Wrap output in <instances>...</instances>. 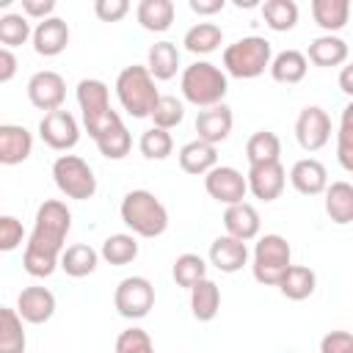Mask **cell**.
<instances>
[{
    "label": "cell",
    "mask_w": 353,
    "mask_h": 353,
    "mask_svg": "<svg viewBox=\"0 0 353 353\" xmlns=\"http://www.w3.org/2000/svg\"><path fill=\"white\" fill-rule=\"evenodd\" d=\"M72 229V212L61 199H47L39 204L33 218V232L25 240L22 268L33 279H47L58 270V259Z\"/></svg>",
    "instance_id": "1"
},
{
    "label": "cell",
    "mask_w": 353,
    "mask_h": 353,
    "mask_svg": "<svg viewBox=\"0 0 353 353\" xmlns=\"http://www.w3.org/2000/svg\"><path fill=\"white\" fill-rule=\"evenodd\" d=\"M119 215L124 221V226L130 229V234L135 237H160L168 229V210L165 204L152 193V190H130L121 199Z\"/></svg>",
    "instance_id": "2"
},
{
    "label": "cell",
    "mask_w": 353,
    "mask_h": 353,
    "mask_svg": "<svg viewBox=\"0 0 353 353\" xmlns=\"http://www.w3.org/2000/svg\"><path fill=\"white\" fill-rule=\"evenodd\" d=\"M179 88H182V97L190 105L204 110V108H212V105L223 102V97L229 91V80H226L221 66H215L210 61H193L190 66L182 69Z\"/></svg>",
    "instance_id": "3"
},
{
    "label": "cell",
    "mask_w": 353,
    "mask_h": 353,
    "mask_svg": "<svg viewBox=\"0 0 353 353\" xmlns=\"http://www.w3.org/2000/svg\"><path fill=\"white\" fill-rule=\"evenodd\" d=\"M116 97L119 105L132 116V119H146L154 108V102L160 99L157 83L152 80V74L146 72V66L132 63L124 66L116 77Z\"/></svg>",
    "instance_id": "4"
},
{
    "label": "cell",
    "mask_w": 353,
    "mask_h": 353,
    "mask_svg": "<svg viewBox=\"0 0 353 353\" xmlns=\"http://www.w3.org/2000/svg\"><path fill=\"white\" fill-rule=\"evenodd\" d=\"M270 58L273 47L265 36H243L223 50V74H232L237 80H254L270 66Z\"/></svg>",
    "instance_id": "5"
},
{
    "label": "cell",
    "mask_w": 353,
    "mask_h": 353,
    "mask_svg": "<svg viewBox=\"0 0 353 353\" xmlns=\"http://www.w3.org/2000/svg\"><path fill=\"white\" fill-rule=\"evenodd\" d=\"M292 265V248L281 234H262L254 245V279L265 287H276L281 273Z\"/></svg>",
    "instance_id": "6"
},
{
    "label": "cell",
    "mask_w": 353,
    "mask_h": 353,
    "mask_svg": "<svg viewBox=\"0 0 353 353\" xmlns=\"http://www.w3.org/2000/svg\"><path fill=\"white\" fill-rule=\"evenodd\" d=\"M52 179H55V188L66 199H74V201H88L97 193L94 168L83 157H77V154H61V157H55V163H52Z\"/></svg>",
    "instance_id": "7"
},
{
    "label": "cell",
    "mask_w": 353,
    "mask_h": 353,
    "mask_svg": "<svg viewBox=\"0 0 353 353\" xmlns=\"http://www.w3.org/2000/svg\"><path fill=\"white\" fill-rule=\"evenodd\" d=\"M113 306L127 320H141L154 306V287L146 276H127L113 292Z\"/></svg>",
    "instance_id": "8"
},
{
    "label": "cell",
    "mask_w": 353,
    "mask_h": 353,
    "mask_svg": "<svg viewBox=\"0 0 353 353\" xmlns=\"http://www.w3.org/2000/svg\"><path fill=\"white\" fill-rule=\"evenodd\" d=\"M39 138L55 149V152H69L77 146L80 141V124L77 119L69 113V110H52V113H44L41 121H39Z\"/></svg>",
    "instance_id": "9"
},
{
    "label": "cell",
    "mask_w": 353,
    "mask_h": 353,
    "mask_svg": "<svg viewBox=\"0 0 353 353\" xmlns=\"http://www.w3.org/2000/svg\"><path fill=\"white\" fill-rule=\"evenodd\" d=\"M204 190L218 204L232 207V204H240L245 199L248 185H245L243 171H237L234 165H215L204 174Z\"/></svg>",
    "instance_id": "10"
},
{
    "label": "cell",
    "mask_w": 353,
    "mask_h": 353,
    "mask_svg": "<svg viewBox=\"0 0 353 353\" xmlns=\"http://www.w3.org/2000/svg\"><path fill=\"white\" fill-rule=\"evenodd\" d=\"M295 138L303 152H320L331 141V116L320 105H306L295 119Z\"/></svg>",
    "instance_id": "11"
},
{
    "label": "cell",
    "mask_w": 353,
    "mask_h": 353,
    "mask_svg": "<svg viewBox=\"0 0 353 353\" xmlns=\"http://www.w3.org/2000/svg\"><path fill=\"white\" fill-rule=\"evenodd\" d=\"M28 99L33 108H39L44 113L61 110V105L66 99V80L52 69H41V72L30 74V80H28Z\"/></svg>",
    "instance_id": "12"
},
{
    "label": "cell",
    "mask_w": 353,
    "mask_h": 353,
    "mask_svg": "<svg viewBox=\"0 0 353 353\" xmlns=\"http://www.w3.org/2000/svg\"><path fill=\"white\" fill-rule=\"evenodd\" d=\"M245 185H248V193H254V199H259V201H276V199L284 193L287 171H284L281 160L248 165Z\"/></svg>",
    "instance_id": "13"
},
{
    "label": "cell",
    "mask_w": 353,
    "mask_h": 353,
    "mask_svg": "<svg viewBox=\"0 0 353 353\" xmlns=\"http://www.w3.org/2000/svg\"><path fill=\"white\" fill-rule=\"evenodd\" d=\"M17 314L22 317V323L30 325H41L55 314V295L47 287L30 284L17 295Z\"/></svg>",
    "instance_id": "14"
},
{
    "label": "cell",
    "mask_w": 353,
    "mask_h": 353,
    "mask_svg": "<svg viewBox=\"0 0 353 353\" xmlns=\"http://www.w3.org/2000/svg\"><path fill=\"white\" fill-rule=\"evenodd\" d=\"M33 50L44 58H55L69 47V25L61 17H47L41 22H36L33 33H30Z\"/></svg>",
    "instance_id": "15"
},
{
    "label": "cell",
    "mask_w": 353,
    "mask_h": 353,
    "mask_svg": "<svg viewBox=\"0 0 353 353\" xmlns=\"http://www.w3.org/2000/svg\"><path fill=\"white\" fill-rule=\"evenodd\" d=\"M232 124H234V116H232V108L229 105H212V108H204L199 110L196 116V132H199V141L210 143V146H218L229 138L232 132Z\"/></svg>",
    "instance_id": "16"
},
{
    "label": "cell",
    "mask_w": 353,
    "mask_h": 353,
    "mask_svg": "<svg viewBox=\"0 0 353 353\" xmlns=\"http://www.w3.org/2000/svg\"><path fill=\"white\" fill-rule=\"evenodd\" d=\"M33 152V135L22 124H0V165H19Z\"/></svg>",
    "instance_id": "17"
},
{
    "label": "cell",
    "mask_w": 353,
    "mask_h": 353,
    "mask_svg": "<svg viewBox=\"0 0 353 353\" xmlns=\"http://www.w3.org/2000/svg\"><path fill=\"white\" fill-rule=\"evenodd\" d=\"M290 185L301 193V196H320L328 188V171L320 160L314 157H303L295 160L290 168Z\"/></svg>",
    "instance_id": "18"
},
{
    "label": "cell",
    "mask_w": 353,
    "mask_h": 353,
    "mask_svg": "<svg viewBox=\"0 0 353 353\" xmlns=\"http://www.w3.org/2000/svg\"><path fill=\"white\" fill-rule=\"evenodd\" d=\"M223 226H226L229 237L248 243V240H254L259 234L262 221H259V212H256L254 204L240 201V204H232V207L223 210Z\"/></svg>",
    "instance_id": "19"
},
{
    "label": "cell",
    "mask_w": 353,
    "mask_h": 353,
    "mask_svg": "<svg viewBox=\"0 0 353 353\" xmlns=\"http://www.w3.org/2000/svg\"><path fill=\"white\" fill-rule=\"evenodd\" d=\"M248 262V245L243 240H234L229 234H221L210 245V265L221 273H237Z\"/></svg>",
    "instance_id": "20"
},
{
    "label": "cell",
    "mask_w": 353,
    "mask_h": 353,
    "mask_svg": "<svg viewBox=\"0 0 353 353\" xmlns=\"http://www.w3.org/2000/svg\"><path fill=\"white\" fill-rule=\"evenodd\" d=\"M77 105H80V110H83V121L97 119V116L113 110V108H110V91H108V85H105L102 80H97V77H83V80L77 83Z\"/></svg>",
    "instance_id": "21"
},
{
    "label": "cell",
    "mask_w": 353,
    "mask_h": 353,
    "mask_svg": "<svg viewBox=\"0 0 353 353\" xmlns=\"http://www.w3.org/2000/svg\"><path fill=\"white\" fill-rule=\"evenodd\" d=\"M179 168L185 174H193V176H204L210 168L218 165V146H210L204 141H188L182 149H179Z\"/></svg>",
    "instance_id": "22"
},
{
    "label": "cell",
    "mask_w": 353,
    "mask_h": 353,
    "mask_svg": "<svg viewBox=\"0 0 353 353\" xmlns=\"http://www.w3.org/2000/svg\"><path fill=\"white\" fill-rule=\"evenodd\" d=\"M323 193H325V215L336 226H347L353 221V185L347 179H336Z\"/></svg>",
    "instance_id": "23"
},
{
    "label": "cell",
    "mask_w": 353,
    "mask_h": 353,
    "mask_svg": "<svg viewBox=\"0 0 353 353\" xmlns=\"http://www.w3.org/2000/svg\"><path fill=\"white\" fill-rule=\"evenodd\" d=\"M99 265V251H94L88 243H74V245H66L61 251V259H58V268L72 276V279H83V276H91Z\"/></svg>",
    "instance_id": "24"
},
{
    "label": "cell",
    "mask_w": 353,
    "mask_h": 353,
    "mask_svg": "<svg viewBox=\"0 0 353 353\" xmlns=\"http://www.w3.org/2000/svg\"><path fill=\"white\" fill-rule=\"evenodd\" d=\"M347 55H350L347 41L339 39V36L325 33V36L312 39L309 52H306V61H312L314 66H342L347 61Z\"/></svg>",
    "instance_id": "25"
},
{
    "label": "cell",
    "mask_w": 353,
    "mask_h": 353,
    "mask_svg": "<svg viewBox=\"0 0 353 353\" xmlns=\"http://www.w3.org/2000/svg\"><path fill=\"white\" fill-rule=\"evenodd\" d=\"M146 72L152 80H171L179 72V50L174 41H154L146 52Z\"/></svg>",
    "instance_id": "26"
},
{
    "label": "cell",
    "mask_w": 353,
    "mask_h": 353,
    "mask_svg": "<svg viewBox=\"0 0 353 353\" xmlns=\"http://www.w3.org/2000/svg\"><path fill=\"white\" fill-rule=\"evenodd\" d=\"M270 77L276 83H284V85H295L306 77V69H309V61L303 52L298 50H281L279 55L270 58Z\"/></svg>",
    "instance_id": "27"
},
{
    "label": "cell",
    "mask_w": 353,
    "mask_h": 353,
    "mask_svg": "<svg viewBox=\"0 0 353 353\" xmlns=\"http://www.w3.org/2000/svg\"><path fill=\"white\" fill-rule=\"evenodd\" d=\"M279 292L284 295V298H290V301H306L312 292H314V287H317V276H314V270L312 268H306V265H290L284 273H281V279H279Z\"/></svg>",
    "instance_id": "28"
},
{
    "label": "cell",
    "mask_w": 353,
    "mask_h": 353,
    "mask_svg": "<svg viewBox=\"0 0 353 353\" xmlns=\"http://www.w3.org/2000/svg\"><path fill=\"white\" fill-rule=\"evenodd\" d=\"M221 309V290L212 279H201L196 287H190V312L199 323L215 320Z\"/></svg>",
    "instance_id": "29"
},
{
    "label": "cell",
    "mask_w": 353,
    "mask_h": 353,
    "mask_svg": "<svg viewBox=\"0 0 353 353\" xmlns=\"http://www.w3.org/2000/svg\"><path fill=\"white\" fill-rule=\"evenodd\" d=\"M174 3L171 0H141L138 8H135V17L141 22L143 30H152V33H163L171 28L174 22Z\"/></svg>",
    "instance_id": "30"
},
{
    "label": "cell",
    "mask_w": 353,
    "mask_h": 353,
    "mask_svg": "<svg viewBox=\"0 0 353 353\" xmlns=\"http://www.w3.org/2000/svg\"><path fill=\"white\" fill-rule=\"evenodd\" d=\"M312 17L325 33H336L350 19V0H312Z\"/></svg>",
    "instance_id": "31"
},
{
    "label": "cell",
    "mask_w": 353,
    "mask_h": 353,
    "mask_svg": "<svg viewBox=\"0 0 353 353\" xmlns=\"http://www.w3.org/2000/svg\"><path fill=\"white\" fill-rule=\"evenodd\" d=\"M221 41H223V30L215 22H196L193 28H188V33L182 39L185 50L193 55H210L221 47Z\"/></svg>",
    "instance_id": "32"
},
{
    "label": "cell",
    "mask_w": 353,
    "mask_h": 353,
    "mask_svg": "<svg viewBox=\"0 0 353 353\" xmlns=\"http://www.w3.org/2000/svg\"><path fill=\"white\" fill-rule=\"evenodd\" d=\"M28 336L17 309L0 306V353H25Z\"/></svg>",
    "instance_id": "33"
},
{
    "label": "cell",
    "mask_w": 353,
    "mask_h": 353,
    "mask_svg": "<svg viewBox=\"0 0 353 353\" xmlns=\"http://www.w3.org/2000/svg\"><path fill=\"white\" fill-rule=\"evenodd\" d=\"M245 157L248 165H259V163H276L281 157V141L276 132L270 130H259L245 141Z\"/></svg>",
    "instance_id": "34"
},
{
    "label": "cell",
    "mask_w": 353,
    "mask_h": 353,
    "mask_svg": "<svg viewBox=\"0 0 353 353\" xmlns=\"http://www.w3.org/2000/svg\"><path fill=\"white\" fill-rule=\"evenodd\" d=\"M99 256H102L108 265H116V268L130 265V262L138 256V240H135V234L119 232V234L105 237V243H102V248H99Z\"/></svg>",
    "instance_id": "35"
},
{
    "label": "cell",
    "mask_w": 353,
    "mask_h": 353,
    "mask_svg": "<svg viewBox=\"0 0 353 353\" xmlns=\"http://www.w3.org/2000/svg\"><path fill=\"white\" fill-rule=\"evenodd\" d=\"M265 25L276 33H287L298 25V3L295 0H265L262 3Z\"/></svg>",
    "instance_id": "36"
},
{
    "label": "cell",
    "mask_w": 353,
    "mask_h": 353,
    "mask_svg": "<svg viewBox=\"0 0 353 353\" xmlns=\"http://www.w3.org/2000/svg\"><path fill=\"white\" fill-rule=\"evenodd\" d=\"M94 143H97V149H99L102 157H108V160H121V157H127L130 149H132V135L127 132L124 121H119V124H113L110 130H105L102 135H97Z\"/></svg>",
    "instance_id": "37"
},
{
    "label": "cell",
    "mask_w": 353,
    "mask_h": 353,
    "mask_svg": "<svg viewBox=\"0 0 353 353\" xmlns=\"http://www.w3.org/2000/svg\"><path fill=\"white\" fill-rule=\"evenodd\" d=\"M149 119L154 121L152 127L168 132V130H174V127L182 124V119H185V105H182V99H176L174 94H160V99L154 102Z\"/></svg>",
    "instance_id": "38"
},
{
    "label": "cell",
    "mask_w": 353,
    "mask_h": 353,
    "mask_svg": "<svg viewBox=\"0 0 353 353\" xmlns=\"http://www.w3.org/2000/svg\"><path fill=\"white\" fill-rule=\"evenodd\" d=\"M171 276L179 287L190 290L196 287L201 279H207V262L199 256V254H179L174 259V268H171Z\"/></svg>",
    "instance_id": "39"
},
{
    "label": "cell",
    "mask_w": 353,
    "mask_h": 353,
    "mask_svg": "<svg viewBox=\"0 0 353 353\" xmlns=\"http://www.w3.org/2000/svg\"><path fill=\"white\" fill-rule=\"evenodd\" d=\"M30 33H33L30 19H28L22 11H19V14H3V17H0V44H3L6 50L14 52V47L25 44V41L30 39Z\"/></svg>",
    "instance_id": "40"
},
{
    "label": "cell",
    "mask_w": 353,
    "mask_h": 353,
    "mask_svg": "<svg viewBox=\"0 0 353 353\" xmlns=\"http://www.w3.org/2000/svg\"><path fill=\"white\" fill-rule=\"evenodd\" d=\"M138 149L146 160H165L171 152H174V138L171 132L165 130H157V127H149L141 132V141H138Z\"/></svg>",
    "instance_id": "41"
},
{
    "label": "cell",
    "mask_w": 353,
    "mask_h": 353,
    "mask_svg": "<svg viewBox=\"0 0 353 353\" xmlns=\"http://www.w3.org/2000/svg\"><path fill=\"white\" fill-rule=\"evenodd\" d=\"M336 160L345 171H353V105L342 108L339 132H336Z\"/></svg>",
    "instance_id": "42"
},
{
    "label": "cell",
    "mask_w": 353,
    "mask_h": 353,
    "mask_svg": "<svg viewBox=\"0 0 353 353\" xmlns=\"http://www.w3.org/2000/svg\"><path fill=\"white\" fill-rule=\"evenodd\" d=\"M116 353H154V342L143 328L132 325L116 336Z\"/></svg>",
    "instance_id": "43"
},
{
    "label": "cell",
    "mask_w": 353,
    "mask_h": 353,
    "mask_svg": "<svg viewBox=\"0 0 353 353\" xmlns=\"http://www.w3.org/2000/svg\"><path fill=\"white\" fill-rule=\"evenodd\" d=\"M25 243V226L14 215H0V254L17 251Z\"/></svg>",
    "instance_id": "44"
},
{
    "label": "cell",
    "mask_w": 353,
    "mask_h": 353,
    "mask_svg": "<svg viewBox=\"0 0 353 353\" xmlns=\"http://www.w3.org/2000/svg\"><path fill=\"white\" fill-rule=\"evenodd\" d=\"M94 14L102 22H119L130 14V3L127 0H94Z\"/></svg>",
    "instance_id": "45"
},
{
    "label": "cell",
    "mask_w": 353,
    "mask_h": 353,
    "mask_svg": "<svg viewBox=\"0 0 353 353\" xmlns=\"http://www.w3.org/2000/svg\"><path fill=\"white\" fill-rule=\"evenodd\" d=\"M320 353H353V334L350 331H328L320 339Z\"/></svg>",
    "instance_id": "46"
},
{
    "label": "cell",
    "mask_w": 353,
    "mask_h": 353,
    "mask_svg": "<svg viewBox=\"0 0 353 353\" xmlns=\"http://www.w3.org/2000/svg\"><path fill=\"white\" fill-rule=\"evenodd\" d=\"M22 14L39 22L47 17H55V0H22Z\"/></svg>",
    "instance_id": "47"
},
{
    "label": "cell",
    "mask_w": 353,
    "mask_h": 353,
    "mask_svg": "<svg viewBox=\"0 0 353 353\" xmlns=\"http://www.w3.org/2000/svg\"><path fill=\"white\" fill-rule=\"evenodd\" d=\"M17 66H19L17 55H14L11 50L0 47V83H8V80H14V74H17Z\"/></svg>",
    "instance_id": "48"
},
{
    "label": "cell",
    "mask_w": 353,
    "mask_h": 353,
    "mask_svg": "<svg viewBox=\"0 0 353 353\" xmlns=\"http://www.w3.org/2000/svg\"><path fill=\"white\" fill-rule=\"evenodd\" d=\"M226 0H190V11L199 17H212L218 11H223Z\"/></svg>",
    "instance_id": "49"
},
{
    "label": "cell",
    "mask_w": 353,
    "mask_h": 353,
    "mask_svg": "<svg viewBox=\"0 0 353 353\" xmlns=\"http://www.w3.org/2000/svg\"><path fill=\"white\" fill-rule=\"evenodd\" d=\"M350 72H353L350 66H342V77H339V88H342V91H345L347 97L353 94V83H350Z\"/></svg>",
    "instance_id": "50"
}]
</instances>
